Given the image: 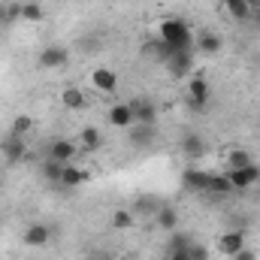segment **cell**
Here are the masks:
<instances>
[{
	"mask_svg": "<svg viewBox=\"0 0 260 260\" xmlns=\"http://www.w3.org/2000/svg\"><path fill=\"white\" fill-rule=\"evenodd\" d=\"M157 37H160L167 46H173L176 52H194V34H191L188 21H182V18H167V21H160Z\"/></svg>",
	"mask_w": 260,
	"mask_h": 260,
	"instance_id": "6da1fadb",
	"label": "cell"
},
{
	"mask_svg": "<svg viewBox=\"0 0 260 260\" xmlns=\"http://www.w3.org/2000/svg\"><path fill=\"white\" fill-rule=\"evenodd\" d=\"M188 106L194 112H206V106H209V82L203 73H194L188 82Z\"/></svg>",
	"mask_w": 260,
	"mask_h": 260,
	"instance_id": "7a4b0ae2",
	"label": "cell"
},
{
	"mask_svg": "<svg viewBox=\"0 0 260 260\" xmlns=\"http://www.w3.org/2000/svg\"><path fill=\"white\" fill-rule=\"evenodd\" d=\"M227 179L233 185V191H245L251 185L260 182V167L257 164H248V167H236V170H227Z\"/></svg>",
	"mask_w": 260,
	"mask_h": 260,
	"instance_id": "3957f363",
	"label": "cell"
},
{
	"mask_svg": "<svg viewBox=\"0 0 260 260\" xmlns=\"http://www.w3.org/2000/svg\"><path fill=\"white\" fill-rule=\"evenodd\" d=\"M21 242H24L27 248H43V245H49V242H52V227H49V224L34 221V224H27V227H24Z\"/></svg>",
	"mask_w": 260,
	"mask_h": 260,
	"instance_id": "277c9868",
	"label": "cell"
},
{
	"mask_svg": "<svg viewBox=\"0 0 260 260\" xmlns=\"http://www.w3.org/2000/svg\"><path fill=\"white\" fill-rule=\"evenodd\" d=\"M37 61L43 70H61V67L70 64V49L67 46H46Z\"/></svg>",
	"mask_w": 260,
	"mask_h": 260,
	"instance_id": "5b68a950",
	"label": "cell"
},
{
	"mask_svg": "<svg viewBox=\"0 0 260 260\" xmlns=\"http://www.w3.org/2000/svg\"><path fill=\"white\" fill-rule=\"evenodd\" d=\"M0 151H3V157H6L9 164H18V160H24V157H27L24 136H12V133H6V136H3V142H0Z\"/></svg>",
	"mask_w": 260,
	"mask_h": 260,
	"instance_id": "8992f818",
	"label": "cell"
},
{
	"mask_svg": "<svg viewBox=\"0 0 260 260\" xmlns=\"http://www.w3.org/2000/svg\"><path fill=\"white\" fill-rule=\"evenodd\" d=\"M130 112H133V121L136 124H154L157 121V106L145 97H136V100H127Z\"/></svg>",
	"mask_w": 260,
	"mask_h": 260,
	"instance_id": "52a82bcc",
	"label": "cell"
},
{
	"mask_svg": "<svg viewBox=\"0 0 260 260\" xmlns=\"http://www.w3.org/2000/svg\"><path fill=\"white\" fill-rule=\"evenodd\" d=\"M91 85H94L97 91H103V94H115V88H118V73L109 70V67H97V70L91 73Z\"/></svg>",
	"mask_w": 260,
	"mask_h": 260,
	"instance_id": "ba28073f",
	"label": "cell"
},
{
	"mask_svg": "<svg viewBox=\"0 0 260 260\" xmlns=\"http://www.w3.org/2000/svg\"><path fill=\"white\" fill-rule=\"evenodd\" d=\"M127 139L133 148H148V145H154L157 130H154V124H133V127H127Z\"/></svg>",
	"mask_w": 260,
	"mask_h": 260,
	"instance_id": "9c48e42d",
	"label": "cell"
},
{
	"mask_svg": "<svg viewBox=\"0 0 260 260\" xmlns=\"http://www.w3.org/2000/svg\"><path fill=\"white\" fill-rule=\"evenodd\" d=\"M106 121H109V127H118V130H127V127L136 124V121H133V112H130V103H115V106L106 112Z\"/></svg>",
	"mask_w": 260,
	"mask_h": 260,
	"instance_id": "30bf717a",
	"label": "cell"
},
{
	"mask_svg": "<svg viewBox=\"0 0 260 260\" xmlns=\"http://www.w3.org/2000/svg\"><path fill=\"white\" fill-rule=\"evenodd\" d=\"M167 70H170L176 79H185V76L194 70V52H173V58L167 61Z\"/></svg>",
	"mask_w": 260,
	"mask_h": 260,
	"instance_id": "8fae6325",
	"label": "cell"
},
{
	"mask_svg": "<svg viewBox=\"0 0 260 260\" xmlns=\"http://www.w3.org/2000/svg\"><path fill=\"white\" fill-rule=\"evenodd\" d=\"M179 148H182L185 157H203V154L209 151V142H206L200 133H185L182 142H179Z\"/></svg>",
	"mask_w": 260,
	"mask_h": 260,
	"instance_id": "7c38bea8",
	"label": "cell"
},
{
	"mask_svg": "<svg viewBox=\"0 0 260 260\" xmlns=\"http://www.w3.org/2000/svg\"><path fill=\"white\" fill-rule=\"evenodd\" d=\"M76 154H79V145H76V142H70V139H55V142L49 145V157H52V160L70 164Z\"/></svg>",
	"mask_w": 260,
	"mask_h": 260,
	"instance_id": "4fadbf2b",
	"label": "cell"
},
{
	"mask_svg": "<svg viewBox=\"0 0 260 260\" xmlns=\"http://www.w3.org/2000/svg\"><path fill=\"white\" fill-rule=\"evenodd\" d=\"M154 227H157V230H164V233L179 230V212H176L173 206H160V209L154 212Z\"/></svg>",
	"mask_w": 260,
	"mask_h": 260,
	"instance_id": "5bb4252c",
	"label": "cell"
},
{
	"mask_svg": "<svg viewBox=\"0 0 260 260\" xmlns=\"http://www.w3.org/2000/svg\"><path fill=\"white\" fill-rule=\"evenodd\" d=\"M245 248V233L242 230H230V233H224L221 239H218V251H224L227 257H233L236 251H242Z\"/></svg>",
	"mask_w": 260,
	"mask_h": 260,
	"instance_id": "9a60e30c",
	"label": "cell"
},
{
	"mask_svg": "<svg viewBox=\"0 0 260 260\" xmlns=\"http://www.w3.org/2000/svg\"><path fill=\"white\" fill-rule=\"evenodd\" d=\"M79 154L82 151H97L100 145H103V133H100V127H94V124H88V127H82V133H79Z\"/></svg>",
	"mask_w": 260,
	"mask_h": 260,
	"instance_id": "2e32d148",
	"label": "cell"
},
{
	"mask_svg": "<svg viewBox=\"0 0 260 260\" xmlns=\"http://www.w3.org/2000/svg\"><path fill=\"white\" fill-rule=\"evenodd\" d=\"M61 106L73 109V112L88 109V97H85V91H82V88H64V91H61Z\"/></svg>",
	"mask_w": 260,
	"mask_h": 260,
	"instance_id": "e0dca14e",
	"label": "cell"
},
{
	"mask_svg": "<svg viewBox=\"0 0 260 260\" xmlns=\"http://www.w3.org/2000/svg\"><path fill=\"white\" fill-rule=\"evenodd\" d=\"M194 46L203 55H218V52H221V37H218L215 30H203L200 37H194Z\"/></svg>",
	"mask_w": 260,
	"mask_h": 260,
	"instance_id": "ac0fdd59",
	"label": "cell"
},
{
	"mask_svg": "<svg viewBox=\"0 0 260 260\" xmlns=\"http://www.w3.org/2000/svg\"><path fill=\"white\" fill-rule=\"evenodd\" d=\"M88 179H91V173H88V170L67 164V167H64V176H61V185H64V188H79V185H85Z\"/></svg>",
	"mask_w": 260,
	"mask_h": 260,
	"instance_id": "d6986e66",
	"label": "cell"
},
{
	"mask_svg": "<svg viewBox=\"0 0 260 260\" xmlns=\"http://www.w3.org/2000/svg\"><path fill=\"white\" fill-rule=\"evenodd\" d=\"M173 52H176V49H173V46H167L160 37H157V40H151V43L145 46V55H148L151 61H160V64H167V61L173 58Z\"/></svg>",
	"mask_w": 260,
	"mask_h": 260,
	"instance_id": "ffe728a7",
	"label": "cell"
},
{
	"mask_svg": "<svg viewBox=\"0 0 260 260\" xmlns=\"http://www.w3.org/2000/svg\"><path fill=\"white\" fill-rule=\"evenodd\" d=\"M182 185H185L188 191H206L209 173H203V170H185V173H182Z\"/></svg>",
	"mask_w": 260,
	"mask_h": 260,
	"instance_id": "44dd1931",
	"label": "cell"
},
{
	"mask_svg": "<svg viewBox=\"0 0 260 260\" xmlns=\"http://www.w3.org/2000/svg\"><path fill=\"white\" fill-rule=\"evenodd\" d=\"M206 191L215 194V197H221V194H230L233 185H230L227 173H209V185H206Z\"/></svg>",
	"mask_w": 260,
	"mask_h": 260,
	"instance_id": "7402d4cb",
	"label": "cell"
},
{
	"mask_svg": "<svg viewBox=\"0 0 260 260\" xmlns=\"http://www.w3.org/2000/svg\"><path fill=\"white\" fill-rule=\"evenodd\" d=\"M224 9H227V15L236 18V21H248V18H251V9H248L245 0H224Z\"/></svg>",
	"mask_w": 260,
	"mask_h": 260,
	"instance_id": "603a6c76",
	"label": "cell"
},
{
	"mask_svg": "<svg viewBox=\"0 0 260 260\" xmlns=\"http://www.w3.org/2000/svg\"><path fill=\"white\" fill-rule=\"evenodd\" d=\"M248 164H254V160H251V151H245V148H233V151L227 154V170L248 167Z\"/></svg>",
	"mask_w": 260,
	"mask_h": 260,
	"instance_id": "cb8c5ba5",
	"label": "cell"
},
{
	"mask_svg": "<svg viewBox=\"0 0 260 260\" xmlns=\"http://www.w3.org/2000/svg\"><path fill=\"white\" fill-rule=\"evenodd\" d=\"M15 18H21V3H0V27L12 24Z\"/></svg>",
	"mask_w": 260,
	"mask_h": 260,
	"instance_id": "d4e9b609",
	"label": "cell"
},
{
	"mask_svg": "<svg viewBox=\"0 0 260 260\" xmlns=\"http://www.w3.org/2000/svg\"><path fill=\"white\" fill-rule=\"evenodd\" d=\"M64 167H67V164H61V160H52V157H46V164H43V176H46L49 182H58V185H61Z\"/></svg>",
	"mask_w": 260,
	"mask_h": 260,
	"instance_id": "484cf974",
	"label": "cell"
},
{
	"mask_svg": "<svg viewBox=\"0 0 260 260\" xmlns=\"http://www.w3.org/2000/svg\"><path fill=\"white\" fill-rule=\"evenodd\" d=\"M30 130H34V118H30V115H18V118L12 121L9 133H12V136H27Z\"/></svg>",
	"mask_w": 260,
	"mask_h": 260,
	"instance_id": "4316f807",
	"label": "cell"
},
{
	"mask_svg": "<svg viewBox=\"0 0 260 260\" xmlns=\"http://www.w3.org/2000/svg\"><path fill=\"white\" fill-rule=\"evenodd\" d=\"M112 227H115V230H127V227H133V212H130V209L112 212Z\"/></svg>",
	"mask_w": 260,
	"mask_h": 260,
	"instance_id": "83f0119b",
	"label": "cell"
},
{
	"mask_svg": "<svg viewBox=\"0 0 260 260\" xmlns=\"http://www.w3.org/2000/svg\"><path fill=\"white\" fill-rule=\"evenodd\" d=\"M43 6L40 3H21V18L24 21H43Z\"/></svg>",
	"mask_w": 260,
	"mask_h": 260,
	"instance_id": "f1b7e54d",
	"label": "cell"
},
{
	"mask_svg": "<svg viewBox=\"0 0 260 260\" xmlns=\"http://www.w3.org/2000/svg\"><path fill=\"white\" fill-rule=\"evenodd\" d=\"M191 242H194L191 236H185V233H176V230H173V239H170V251H188V248H191Z\"/></svg>",
	"mask_w": 260,
	"mask_h": 260,
	"instance_id": "f546056e",
	"label": "cell"
},
{
	"mask_svg": "<svg viewBox=\"0 0 260 260\" xmlns=\"http://www.w3.org/2000/svg\"><path fill=\"white\" fill-rule=\"evenodd\" d=\"M188 257H191V260H209V248H206V245H200V242H191Z\"/></svg>",
	"mask_w": 260,
	"mask_h": 260,
	"instance_id": "4dcf8cb0",
	"label": "cell"
},
{
	"mask_svg": "<svg viewBox=\"0 0 260 260\" xmlns=\"http://www.w3.org/2000/svg\"><path fill=\"white\" fill-rule=\"evenodd\" d=\"M139 209H142V212H157V209H160V203H157V200H151V197H142V200H139Z\"/></svg>",
	"mask_w": 260,
	"mask_h": 260,
	"instance_id": "1f68e13d",
	"label": "cell"
},
{
	"mask_svg": "<svg viewBox=\"0 0 260 260\" xmlns=\"http://www.w3.org/2000/svg\"><path fill=\"white\" fill-rule=\"evenodd\" d=\"M233 260H257V251H254V248H248V245H245V248H242V251H236V254H233Z\"/></svg>",
	"mask_w": 260,
	"mask_h": 260,
	"instance_id": "d6a6232c",
	"label": "cell"
},
{
	"mask_svg": "<svg viewBox=\"0 0 260 260\" xmlns=\"http://www.w3.org/2000/svg\"><path fill=\"white\" fill-rule=\"evenodd\" d=\"M170 260H191L188 251H170Z\"/></svg>",
	"mask_w": 260,
	"mask_h": 260,
	"instance_id": "836d02e7",
	"label": "cell"
},
{
	"mask_svg": "<svg viewBox=\"0 0 260 260\" xmlns=\"http://www.w3.org/2000/svg\"><path fill=\"white\" fill-rule=\"evenodd\" d=\"M245 3H248V9H251V12H257V9H260V0H245Z\"/></svg>",
	"mask_w": 260,
	"mask_h": 260,
	"instance_id": "e575fe53",
	"label": "cell"
},
{
	"mask_svg": "<svg viewBox=\"0 0 260 260\" xmlns=\"http://www.w3.org/2000/svg\"><path fill=\"white\" fill-rule=\"evenodd\" d=\"M251 21H254V27L260 30V9H257V12H251Z\"/></svg>",
	"mask_w": 260,
	"mask_h": 260,
	"instance_id": "d590c367",
	"label": "cell"
}]
</instances>
